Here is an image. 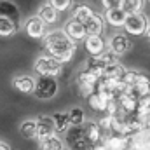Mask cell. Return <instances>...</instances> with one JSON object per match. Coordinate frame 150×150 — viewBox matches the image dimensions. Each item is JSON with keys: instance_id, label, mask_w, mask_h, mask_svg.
<instances>
[{"instance_id": "1", "label": "cell", "mask_w": 150, "mask_h": 150, "mask_svg": "<svg viewBox=\"0 0 150 150\" xmlns=\"http://www.w3.org/2000/svg\"><path fill=\"white\" fill-rule=\"evenodd\" d=\"M42 49H44L45 56L54 58L61 65H68L75 58L77 44H74L72 40H68V37L61 30H54V32H49V33L44 35V38H42Z\"/></svg>"}, {"instance_id": "2", "label": "cell", "mask_w": 150, "mask_h": 150, "mask_svg": "<svg viewBox=\"0 0 150 150\" xmlns=\"http://www.w3.org/2000/svg\"><path fill=\"white\" fill-rule=\"evenodd\" d=\"M33 72L38 75V77H51V79H56L61 77L65 74V65H61L59 61H56L54 58L51 56H38L37 61L33 63Z\"/></svg>"}, {"instance_id": "3", "label": "cell", "mask_w": 150, "mask_h": 150, "mask_svg": "<svg viewBox=\"0 0 150 150\" xmlns=\"http://www.w3.org/2000/svg\"><path fill=\"white\" fill-rule=\"evenodd\" d=\"M59 91V84L56 79H51V77H38L35 79V89H33V94L37 100L42 101H47V100H52Z\"/></svg>"}, {"instance_id": "4", "label": "cell", "mask_w": 150, "mask_h": 150, "mask_svg": "<svg viewBox=\"0 0 150 150\" xmlns=\"http://www.w3.org/2000/svg\"><path fill=\"white\" fill-rule=\"evenodd\" d=\"M96 82H98V77L87 72V70H80L79 74L75 75V89H77V94L80 98H87L91 96L94 91H96Z\"/></svg>"}, {"instance_id": "5", "label": "cell", "mask_w": 150, "mask_h": 150, "mask_svg": "<svg viewBox=\"0 0 150 150\" xmlns=\"http://www.w3.org/2000/svg\"><path fill=\"white\" fill-rule=\"evenodd\" d=\"M147 26H149V18L145 14L127 16L122 25V28L126 30V35H131V37H143L147 32Z\"/></svg>"}, {"instance_id": "6", "label": "cell", "mask_w": 150, "mask_h": 150, "mask_svg": "<svg viewBox=\"0 0 150 150\" xmlns=\"http://www.w3.org/2000/svg\"><path fill=\"white\" fill-rule=\"evenodd\" d=\"M65 134H67L65 143H67V149L68 150H91L93 149L89 145V142L86 140V134H84V127L82 126L70 127Z\"/></svg>"}, {"instance_id": "7", "label": "cell", "mask_w": 150, "mask_h": 150, "mask_svg": "<svg viewBox=\"0 0 150 150\" xmlns=\"http://www.w3.org/2000/svg\"><path fill=\"white\" fill-rule=\"evenodd\" d=\"M107 49L112 52L113 56H124L131 49V40H129V37L126 33H120V32L112 33L110 38L107 40Z\"/></svg>"}, {"instance_id": "8", "label": "cell", "mask_w": 150, "mask_h": 150, "mask_svg": "<svg viewBox=\"0 0 150 150\" xmlns=\"http://www.w3.org/2000/svg\"><path fill=\"white\" fill-rule=\"evenodd\" d=\"M61 32L68 37V40H72L74 44H77V42H84V38L87 37L84 25L79 23V21H75V19H72V18L65 23V26H63Z\"/></svg>"}, {"instance_id": "9", "label": "cell", "mask_w": 150, "mask_h": 150, "mask_svg": "<svg viewBox=\"0 0 150 150\" xmlns=\"http://www.w3.org/2000/svg\"><path fill=\"white\" fill-rule=\"evenodd\" d=\"M115 103H117V108H119V113L117 115H131V113L136 112L138 108V101L133 94L129 93H124V94H119L115 98Z\"/></svg>"}, {"instance_id": "10", "label": "cell", "mask_w": 150, "mask_h": 150, "mask_svg": "<svg viewBox=\"0 0 150 150\" xmlns=\"http://www.w3.org/2000/svg\"><path fill=\"white\" fill-rule=\"evenodd\" d=\"M131 94L136 100L150 96V77L147 74H143V72H138L136 74V80L131 86Z\"/></svg>"}, {"instance_id": "11", "label": "cell", "mask_w": 150, "mask_h": 150, "mask_svg": "<svg viewBox=\"0 0 150 150\" xmlns=\"http://www.w3.org/2000/svg\"><path fill=\"white\" fill-rule=\"evenodd\" d=\"M23 30H25V33L28 35L30 38H35V40H42L44 35L47 33V30H45V25L38 19L37 16H32V18H28L26 21H25V26H23Z\"/></svg>"}, {"instance_id": "12", "label": "cell", "mask_w": 150, "mask_h": 150, "mask_svg": "<svg viewBox=\"0 0 150 150\" xmlns=\"http://www.w3.org/2000/svg\"><path fill=\"white\" fill-rule=\"evenodd\" d=\"M105 25H107V23H105L103 16L98 14V12H94V14L84 23V28H86L87 37H101L103 32H105Z\"/></svg>"}, {"instance_id": "13", "label": "cell", "mask_w": 150, "mask_h": 150, "mask_svg": "<svg viewBox=\"0 0 150 150\" xmlns=\"http://www.w3.org/2000/svg\"><path fill=\"white\" fill-rule=\"evenodd\" d=\"M84 49L91 58H96L107 51V40L103 37H86L84 38Z\"/></svg>"}, {"instance_id": "14", "label": "cell", "mask_w": 150, "mask_h": 150, "mask_svg": "<svg viewBox=\"0 0 150 150\" xmlns=\"http://www.w3.org/2000/svg\"><path fill=\"white\" fill-rule=\"evenodd\" d=\"M56 134L54 133V126H52V117L51 115H40L37 119V138L38 142L47 140L49 136Z\"/></svg>"}, {"instance_id": "15", "label": "cell", "mask_w": 150, "mask_h": 150, "mask_svg": "<svg viewBox=\"0 0 150 150\" xmlns=\"http://www.w3.org/2000/svg\"><path fill=\"white\" fill-rule=\"evenodd\" d=\"M70 12H72V19H75V21H79V23L84 25L94 14V9L89 4H86V2H79V4H74L72 5Z\"/></svg>"}, {"instance_id": "16", "label": "cell", "mask_w": 150, "mask_h": 150, "mask_svg": "<svg viewBox=\"0 0 150 150\" xmlns=\"http://www.w3.org/2000/svg\"><path fill=\"white\" fill-rule=\"evenodd\" d=\"M35 16H37L38 19L45 25V28H47V26H52V25H56V23L59 21V14L51 7L47 2H45L44 5H40V7H38V11H37V14H35Z\"/></svg>"}, {"instance_id": "17", "label": "cell", "mask_w": 150, "mask_h": 150, "mask_svg": "<svg viewBox=\"0 0 150 150\" xmlns=\"http://www.w3.org/2000/svg\"><path fill=\"white\" fill-rule=\"evenodd\" d=\"M12 87L23 94H32L35 89V79L32 75H16L12 79Z\"/></svg>"}, {"instance_id": "18", "label": "cell", "mask_w": 150, "mask_h": 150, "mask_svg": "<svg viewBox=\"0 0 150 150\" xmlns=\"http://www.w3.org/2000/svg\"><path fill=\"white\" fill-rule=\"evenodd\" d=\"M84 134H86V140L89 142V145L91 147H94V145H98V143H101V140H103V133H101V129L98 127V124H96V120H89V122H84Z\"/></svg>"}, {"instance_id": "19", "label": "cell", "mask_w": 150, "mask_h": 150, "mask_svg": "<svg viewBox=\"0 0 150 150\" xmlns=\"http://www.w3.org/2000/svg\"><path fill=\"white\" fill-rule=\"evenodd\" d=\"M126 14H124V11L120 9V7H115V9H108V11H105V23H108L110 26L113 28H120L122 25H124V21H126Z\"/></svg>"}, {"instance_id": "20", "label": "cell", "mask_w": 150, "mask_h": 150, "mask_svg": "<svg viewBox=\"0 0 150 150\" xmlns=\"http://www.w3.org/2000/svg\"><path fill=\"white\" fill-rule=\"evenodd\" d=\"M145 0H122L120 2V9L124 11L126 16H133V14H143L145 11Z\"/></svg>"}, {"instance_id": "21", "label": "cell", "mask_w": 150, "mask_h": 150, "mask_svg": "<svg viewBox=\"0 0 150 150\" xmlns=\"http://www.w3.org/2000/svg\"><path fill=\"white\" fill-rule=\"evenodd\" d=\"M52 117V126H54V133L56 134H63L70 129V122H68V117L65 112H56Z\"/></svg>"}, {"instance_id": "22", "label": "cell", "mask_w": 150, "mask_h": 150, "mask_svg": "<svg viewBox=\"0 0 150 150\" xmlns=\"http://www.w3.org/2000/svg\"><path fill=\"white\" fill-rule=\"evenodd\" d=\"M19 134L25 140H35L37 138V120L35 119L23 120L21 126H19Z\"/></svg>"}, {"instance_id": "23", "label": "cell", "mask_w": 150, "mask_h": 150, "mask_svg": "<svg viewBox=\"0 0 150 150\" xmlns=\"http://www.w3.org/2000/svg\"><path fill=\"white\" fill-rule=\"evenodd\" d=\"M19 30V23L9 18L0 16V37H12Z\"/></svg>"}, {"instance_id": "24", "label": "cell", "mask_w": 150, "mask_h": 150, "mask_svg": "<svg viewBox=\"0 0 150 150\" xmlns=\"http://www.w3.org/2000/svg\"><path fill=\"white\" fill-rule=\"evenodd\" d=\"M0 16L18 21V18H19V9H18V5H16L14 2H11V0H0Z\"/></svg>"}, {"instance_id": "25", "label": "cell", "mask_w": 150, "mask_h": 150, "mask_svg": "<svg viewBox=\"0 0 150 150\" xmlns=\"http://www.w3.org/2000/svg\"><path fill=\"white\" fill-rule=\"evenodd\" d=\"M67 117H68L70 127L84 126V122H86V113H84V108H82V107H72V108L67 112Z\"/></svg>"}, {"instance_id": "26", "label": "cell", "mask_w": 150, "mask_h": 150, "mask_svg": "<svg viewBox=\"0 0 150 150\" xmlns=\"http://www.w3.org/2000/svg\"><path fill=\"white\" fill-rule=\"evenodd\" d=\"M87 100V105H89V108L93 110V112H96V113H105V108H107V100H103L96 91L91 94V96H87L86 98Z\"/></svg>"}, {"instance_id": "27", "label": "cell", "mask_w": 150, "mask_h": 150, "mask_svg": "<svg viewBox=\"0 0 150 150\" xmlns=\"http://www.w3.org/2000/svg\"><path fill=\"white\" fill-rule=\"evenodd\" d=\"M126 70H127V68H126L122 63L115 61V63H112V65L105 67V70H103V77H107V79H113V80H120Z\"/></svg>"}, {"instance_id": "28", "label": "cell", "mask_w": 150, "mask_h": 150, "mask_svg": "<svg viewBox=\"0 0 150 150\" xmlns=\"http://www.w3.org/2000/svg\"><path fill=\"white\" fill-rule=\"evenodd\" d=\"M63 149H65V143L58 134H52L47 140L38 142V150H63Z\"/></svg>"}, {"instance_id": "29", "label": "cell", "mask_w": 150, "mask_h": 150, "mask_svg": "<svg viewBox=\"0 0 150 150\" xmlns=\"http://www.w3.org/2000/svg\"><path fill=\"white\" fill-rule=\"evenodd\" d=\"M47 4L59 14V12H68L75 2L74 0H47Z\"/></svg>"}, {"instance_id": "30", "label": "cell", "mask_w": 150, "mask_h": 150, "mask_svg": "<svg viewBox=\"0 0 150 150\" xmlns=\"http://www.w3.org/2000/svg\"><path fill=\"white\" fill-rule=\"evenodd\" d=\"M136 74H138L136 70H126L120 80H122V82H124L127 87H131V86L134 84V80H136Z\"/></svg>"}, {"instance_id": "31", "label": "cell", "mask_w": 150, "mask_h": 150, "mask_svg": "<svg viewBox=\"0 0 150 150\" xmlns=\"http://www.w3.org/2000/svg\"><path fill=\"white\" fill-rule=\"evenodd\" d=\"M120 2H122V0H100V4L103 5L105 11H108V9H115V7H120Z\"/></svg>"}, {"instance_id": "32", "label": "cell", "mask_w": 150, "mask_h": 150, "mask_svg": "<svg viewBox=\"0 0 150 150\" xmlns=\"http://www.w3.org/2000/svg\"><path fill=\"white\" fill-rule=\"evenodd\" d=\"M0 150H12V149H11V145H9V143L0 142Z\"/></svg>"}, {"instance_id": "33", "label": "cell", "mask_w": 150, "mask_h": 150, "mask_svg": "<svg viewBox=\"0 0 150 150\" xmlns=\"http://www.w3.org/2000/svg\"><path fill=\"white\" fill-rule=\"evenodd\" d=\"M145 35H147V40L150 42V21H149V26H147V32H145Z\"/></svg>"}, {"instance_id": "34", "label": "cell", "mask_w": 150, "mask_h": 150, "mask_svg": "<svg viewBox=\"0 0 150 150\" xmlns=\"http://www.w3.org/2000/svg\"><path fill=\"white\" fill-rule=\"evenodd\" d=\"M147 2H149V4H150V0H147Z\"/></svg>"}]
</instances>
